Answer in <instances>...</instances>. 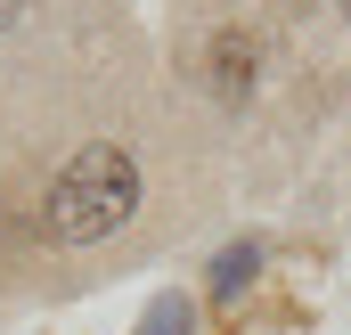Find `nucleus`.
I'll return each instance as SVG.
<instances>
[{
  "mask_svg": "<svg viewBox=\"0 0 351 335\" xmlns=\"http://www.w3.org/2000/svg\"><path fill=\"white\" fill-rule=\"evenodd\" d=\"M139 156L123 148V139H90L74 164L49 180V196H41V238L49 246H98V238H114L131 213H139Z\"/></svg>",
  "mask_w": 351,
  "mask_h": 335,
  "instance_id": "1",
  "label": "nucleus"
},
{
  "mask_svg": "<svg viewBox=\"0 0 351 335\" xmlns=\"http://www.w3.org/2000/svg\"><path fill=\"white\" fill-rule=\"evenodd\" d=\"M254 66H262V49H254V33L245 25H221L213 41H204V74H213V98H245L254 90Z\"/></svg>",
  "mask_w": 351,
  "mask_h": 335,
  "instance_id": "2",
  "label": "nucleus"
},
{
  "mask_svg": "<svg viewBox=\"0 0 351 335\" xmlns=\"http://www.w3.org/2000/svg\"><path fill=\"white\" fill-rule=\"evenodd\" d=\"M254 262H262L254 246H229V253H221V270H213V303H229V294L254 278Z\"/></svg>",
  "mask_w": 351,
  "mask_h": 335,
  "instance_id": "3",
  "label": "nucleus"
},
{
  "mask_svg": "<svg viewBox=\"0 0 351 335\" xmlns=\"http://www.w3.org/2000/svg\"><path fill=\"white\" fill-rule=\"evenodd\" d=\"M343 8H351V0H343Z\"/></svg>",
  "mask_w": 351,
  "mask_h": 335,
  "instance_id": "4",
  "label": "nucleus"
}]
</instances>
